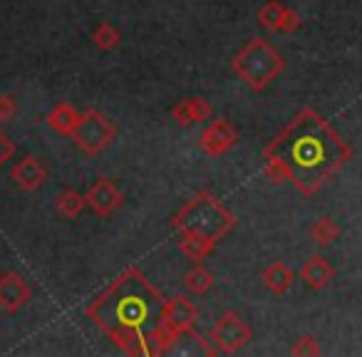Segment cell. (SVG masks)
I'll return each mask as SVG.
<instances>
[{"instance_id":"obj_1","label":"cell","mask_w":362,"mask_h":357,"mask_svg":"<svg viewBox=\"0 0 362 357\" xmlns=\"http://www.w3.org/2000/svg\"><path fill=\"white\" fill-rule=\"evenodd\" d=\"M263 156H278L303 197H315L350 161L352 146L313 107H303L266 144Z\"/></svg>"},{"instance_id":"obj_2","label":"cell","mask_w":362,"mask_h":357,"mask_svg":"<svg viewBox=\"0 0 362 357\" xmlns=\"http://www.w3.org/2000/svg\"><path fill=\"white\" fill-rule=\"evenodd\" d=\"M166 298L136 266H129L85 308L87 317L124 355L151 357L149 337L161 320Z\"/></svg>"},{"instance_id":"obj_3","label":"cell","mask_w":362,"mask_h":357,"mask_svg":"<svg viewBox=\"0 0 362 357\" xmlns=\"http://www.w3.org/2000/svg\"><path fill=\"white\" fill-rule=\"evenodd\" d=\"M171 226L176 233L192 231L218 243L236 226V216L211 192H197L171 216Z\"/></svg>"},{"instance_id":"obj_4","label":"cell","mask_w":362,"mask_h":357,"mask_svg":"<svg viewBox=\"0 0 362 357\" xmlns=\"http://www.w3.org/2000/svg\"><path fill=\"white\" fill-rule=\"evenodd\" d=\"M231 67L241 82H246L248 90L263 92L276 82V77L286 70V60L283 55L263 37H253L248 40L241 50L233 55Z\"/></svg>"},{"instance_id":"obj_5","label":"cell","mask_w":362,"mask_h":357,"mask_svg":"<svg viewBox=\"0 0 362 357\" xmlns=\"http://www.w3.org/2000/svg\"><path fill=\"white\" fill-rule=\"evenodd\" d=\"M117 134L119 129L110 117L102 115L100 110H85L80 115V124L72 134V141L85 156H100L105 149H110Z\"/></svg>"},{"instance_id":"obj_6","label":"cell","mask_w":362,"mask_h":357,"mask_svg":"<svg viewBox=\"0 0 362 357\" xmlns=\"http://www.w3.org/2000/svg\"><path fill=\"white\" fill-rule=\"evenodd\" d=\"M209 337L214 342V350L223 352V355H233V352H238L241 347H246L251 342L253 330L236 310H226L214 322Z\"/></svg>"},{"instance_id":"obj_7","label":"cell","mask_w":362,"mask_h":357,"mask_svg":"<svg viewBox=\"0 0 362 357\" xmlns=\"http://www.w3.org/2000/svg\"><path fill=\"white\" fill-rule=\"evenodd\" d=\"M85 201H87V209H90L95 216L100 218H112L117 211L122 209V192L117 189V184L107 176H100L97 182H92V187L87 189L85 194Z\"/></svg>"},{"instance_id":"obj_8","label":"cell","mask_w":362,"mask_h":357,"mask_svg":"<svg viewBox=\"0 0 362 357\" xmlns=\"http://www.w3.org/2000/svg\"><path fill=\"white\" fill-rule=\"evenodd\" d=\"M236 141H238V129L233 127V122L214 119L199 134V149L206 156H223L236 146Z\"/></svg>"},{"instance_id":"obj_9","label":"cell","mask_w":362,"mask_h":357,"mask_svg":"<svg viewBox=\"0 0 362 357\" xmlns=\"http://www.w3.org/2000/svg\"><path fill=\"white\" fill-rule=\"evenodd\" d=\"M197 320H199V308L194 305L187 295L166 298L164 305H161V322H166L169 327H174L181 337L192 335Z\"/></svg>"},{"instance_id":"obj_10","label":"cell","mask_w":362,"mask_h":357,"mask_svg":"<svg viewBox=\"0 0 362 357\" xmlns=\"http://www.w3.org/2000/svg\"><path fill=\"white\" fill-rule=\"evenodd\" d=\"M258 23H261L266 30L286 33V35L298 33L303 25L300 16H298L296 11H291V8H288L286 3H281V0H268V3H263L261 11H258Z\"/></svg>"},{"instance_id":"obj_11","label":"cell","mask_w":362,"mask_h":357,"mask_svg":"<svg viewBox=\"0 0 362 357\" xmlns=\"http://www.w3.org/2000/svg\"><path fill=\"white\" fill-rule=\"evenodd\" d=\"M33 298V288L25 283V278L16 271L0 273V310L18 312L21 308L28 305Z\"/></svg>"},{"instance_id":"obj_12","label":"cell","mask_w":362,"mask_h":357,"mask_svg":"<svg viewBox=\"0 0 362 357\" xmlns=\"http://www.w3.org/2000/svg\"><path fill=\"white\" fill-rule=\"evenodd\" d=\"M11 179L16 182V187H21L23 192H37L40 187H45V182L50 179V171L42 164L37 156H25L23 161H18L11 169Z\"/></svg>"},{"instance_id":"obj_13","label":"cell","mask_w":362,"mask_h":357,"mask_svg":"<svg viewBox=\"0 0 362 357\" xmlns=\"http://www.w3.org/2000/svg\"><path fill=\"white\" fill-rule=\"evenodd\" d=\"M300 281L305 283L310 291H325L332 281H335V268L325 256H310L300 266Z\"/></svg>"},{"instance_id":"obj_14","label":"cell","mask_w":362,"mask_h":357,"mask_svg":"<svg viewBox=\"0 0 362 357\" xmlns=\"http://www.w3.org/2000/svg\"><path fill=\"white\" fill-rule=\"evenodd\" d=\"M211 105L204 97H189L171 107V119L179 127H194L199 122H206L211 117Z\"/></svg>"},{"instance_id":"obj_15","label":"cell","mask_w":362,"mask_h":357,"mask_svg":"<svg viewBox=\"0 0 362 357\" xmlns=\"http://www.w3.org/2000/svg\"><path fill=\"white\" fill-rule=\"evenodd\" d=\"M80 115L82 112H77L72 105L60 102V105L52 107L50 115H47V124H50V129L55 131V134L72 136L77 129V124H80Z\"/></svg>"},{"instance_id":"obj_16","label":"cell","mask_w":362,"mask_h":357,"mask_svg":"<svg viewBox=\"0 0 362 357\" xmlns=\"http://www.w3.org/2000/svg\"><path fill=\"white\" fill-rule=\"evenodd\" d=\"M261 281H263V286L273 293V295H286V293L291 291L293 281H296V273H293L286 263L276 261V263H271L268 268H263Z\"/></svg>"},{"instance_id":"obj_17","label":"cell","mask_w":362,"mask_h":357,"mask_svg":"<svg viewBox=\"0 0 362 357\" xmlns=\"http://www.w3.org/2000/svg\"><path fill=\"white\" fill-rule=\"evenodd\" d=\"M176 243H179V251L194 263L211 256V251L216 248V241H211V238H206V236H199V233H192V231H181Z\"/></svg>"},{"instance_id":"obj_18","label":"cell","mask_w":362,"mask_h":357,"mask_svg":"<svg viewBox=\"0 0 362 357\" xmlns=\"http://www.w3.org/2000/svg\"><path fill=\"white\" fill-rule=\"evenodd\" d=\"M55 209L62 218H77L82 211L87 209V201H85V194H80L77 189H70L65 187L60 194L55 197Z\"/></svg>"},{"instance_id":"obj_19","label":"cell","mask_w":362,"mask_h":357,"mask_svg":"<svg viewBox=\"0 0 362 357\" xmlns=\"http://www.w3.org/2000/svg\"><path fill=\"white\" fill-rule=\"evenodd\" d=\"M214 283H216L214 273L209 271V268H204L202 263H194L187 271V276H184V288H187L192 295H206L214 288Z\"/></svg>"},{"instance_id":"obj_20","label":"cell","mask_w":362,"mask_h":357,"mask_svg":"<svg viewBox=\"0 0 362 357\" xmlns=\"http://www.w3.org/2000/svg\"><path fill=\"white\" fill-rule=\"evenodd\" d=\"M337 236H340V226H337V221L332 216H320V218H315V221H313L310 238L320 248L332 246V243L337 241Z\"/></svg>"},{"instance_id":"obj_21","label":"cell","mask_w":362,"mask_h":357,"mask_svg":"<svg viewBox=\"0 0 362 357\" xmlns=\"http://www.w3.org/2000/svg\"><path fill=\"white\" fill-rule=\"evenodd\" d=\"M92 42H95L100 50L110 52V50H117V47H119L122 35L115 25H110V23H100V25L95 28V33H92Z\"/></svg>"},{"instance_id":"obj_22","label":"cell","mask_w":362,"mask_h":357,"mask_svg":"<svg viewBox=\"0 0 362 357\" xmlns=\"http://www.w3.org/2000/svg\"><path fill=\"white\" fill-rule=\"evenodd\" d=\"M320 352H322L320 342L313 335H300L291 347V355H296V357H315V355H320Z\"/></svg>"},{"instance_id":"obj_23","label":"cell","mask_w":362,"mask_h":357,"mask_svg":"<svg viewBox=\"0 0 362 357\" xmlns=\"http://www.w3.org/2000/svg\"><path fill=\"white\" fill-rule=\"evenodd\" d=\"M18 112V102L13 95H8V92H3L0 95V124H8V122L16 117Z\"/></svg>"},{"instance_id":"obj_24","label":"cell","mask_w":362,"mask_h":357,"mask_svg":"<svg viewBox=\"0 0 362 357\" xmlns=\"http://www.w3.org/2000/svg\"><path fill=\"white\" fill-rule=\"evenodd\" d=\"M13 154H16V141L0 131V166L6 164V161H11Z\"/></svg>"}]
</instances>
